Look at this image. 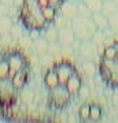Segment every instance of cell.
I'll use <instances>...</instances> for the list:
<instances>
[{
  "label": "cell",
  "mask_w": 118,
  "mask_h": 123,
  "mask_svg": "<svg viewBox=\"0 0 118 123\" xmlns=\"http://www.w3.org/2000/svg\"><path fill=\"white\" fill-rule=\"evenodd\" d=\"M84 3H85V6L88 7V10H89L92 14L100 12L102 7H103V1H102V0H84Z\"/></svg>",
  "instance_id": "obj_17"
},
{
  "label": "cell",
  "mask_w": 118,
  "mask_h": 123,
  "mask_svg": "<svg viewBox=\"0 0 118 123\" xmlns=\"http://www.w3.org/2000/svg\"><path fill=\"white\" fill-rule=\"evenodd\" d=\"M109 29L113 31V33L118 34V12L111 15V17L109 18Z\"/></svg>",
  "instance_id": "obj_21"
},
{
  "label": "cell",
  "mask_w": 118,
  "mask_h": 123,
  "mask_svg": "<svg viewBox=\"0 0 118 123\" xmlns=\"http://www.w3.org/2000/svg\"><path fill=\"white\" fill-rule=\"evenodd\" d=\"M8 14V6H6L4 3L0 1V17H4Z\"/></svg>",
  "instance_id": "obj_23"
},
{
  "label": "cell",
  "mask_w": 118,
  "mask_h": 123,
  "mask_svg": "<svg viewBox=\"0 0 118 123\" xmlns=\"http://www.w3.org/2000/svg\"><path fill=\"white\" fill-rule=\"evenodd\" d=\"M99 74L106 85L111 89H118V62L102 57L99 64Z\"/></svg>",
  "instance_id": "obj_3"
},
{
  "label": "cell",
  "mask_w": 118,
  "mask_h": 123,
  "mask_svg": "<svg viewBox=\"0 0 118 123\" xmlns=\"http://www.w3.org/2000/svg\"><path fill=\"white\" fill-rule=\"evenodd\" d=\"M65 86L67 88V90L70 92L71 96H76V94H78L80 90H81V78L74 73V74L67 79V82L65 84Z\"/></svg>",
  "instance_id": "obj_11"
},
{
  "label": "cell",
  "mask_w": 118,
  "mask_h": 123,
  "mask_svg": "<svg viewBox=\"0 0 118 123\" xmlns=\"http://www.w3.org/2000/svg\"><path fill=\"white\" fill-rule=\"evenodd\" d=\"M65 0H48L49 6H52V7H55V8H61L62 3H63Z\"/></svg>",
  "instance_id": "obj_24"
},
{
  "label": "cell",
  "mask_w": 118,
  "mask_h": 123,
  "mask_svg": "<svg viewBox=\"0 0 118 123\" xmlns=\"http://www.w3.org/2000/svg\"><path fill=\"white\" fill-rule=\"evenodd\" d=\"M115 48H117V59H115V60L118 62V43H115Z\"/></svg>",
  "instance_id": "obj_26"
},
{
  "label": "cell",
  "mask_w": 118,
  "mask_h": 123,
  "mask_svg": "<svg viewBox=\"0 0 118 123\" xmlns=\"http://www.w3.org/2000/svg\"><path fill=\"white\" fill-rule=\"evenodd\" d=\"M92 21L95 23V26L97 27V30L100 31H106L109 29V17H106L104 14L102 12H93L91 15Z\"/></svg>",
  "instance_id": "obj_12"
},
{
  "label": "cell",
  "mask_w": 118,
  "mask_h": 123,
  "mask_svg": "<svg viewBox=\"0 0 118 123\" xmlns=\"http://www.w3.org/2000/svg\"><path fill=\"white\" fill-rule=\"evenodd\" d=\"M28 79H29V73H28V70L22 68V70H19L17 74L11 78V84H13V86L17 89V90H19V89H22L26 85Z\"/></svg>",
  "instance_id": "obj_10"
},
{
  "label": "cell",
  "mask_w": 118,
  "mask_h": 123,
  "mask_svg": "<svg viewBox=\"0 0 118 123\" xmlns=\"http://www.w3.org/2000/svg\"><path fill=\"white\" fill-rule=\"evenodd\" d=\"M58 41H59V44L61 45H73L76 43V36H74V31L73 29L70 27H62L61 30L58 31Z\"/></svg>",
  "instance_id": "obj_7"
},
{
  "label": "cell",
  "mask_w": 118,
  "mask_h": 123,
  "mask_svg": "<svg viewBox=\"0 0 118 123\" xmlns=\"http://www.w3.org/2000/svg\"><path fill=\"white\" fill-rule=\"evenodd\" d=\"M8 75H10L8 60H0V81L8 79Z\"/></svg>",
  "instance_id": "obj_19"
},
{
  "label": "cell",
  "mask_w": 118,
  "mask_h": 123,
  "mask_svg": "<svg viewBox=\"0 0 118 123\" xmlns=\"http://www.w3.org/2000/svg\"><path fill=\"white\" fill-rule=\"evenodd\" d=\"M54 70L56 71V75H58V78H59V84H62V85H65L67 82V79L76 73L73 64L69 63V62H61V63H58L56 66L54 67Z\"/></svg>",
  "instance_id": "obj_5"
},
{
  "label": "cell",
  "mask_w": 118,
  "mask_h": 123,
  "mask_svg": "<svg viewBox=\"0 0 118 123\" xmlns=\"http://www.w3.org/2000/svg\"><path fill=\"white\" fill-rule=\"evenodd\" d=\"M7 60H8V64H10V75H8V78L11 79L18 71L23 68V66H25V59H23V56H22L19 52H11Z\"/></svg>",
  "instance_id": "obj_6"
},
{
  "label": "cell",
  "mask_w": 118,
  "mask_h": 123,
  "mask_svg": "<svg viewBox=\"0 0 118 123\" xmlns=\"http://www.w3.org/2000/svg\"><path fill=\"white\" fill-rule=\"evenodd\" d=\"M103 57L111 59V60H115L117 59V48H115V44L106 45L104 51H103Z\"/></svg>",
  "instance_id": "obj_18"
},
{
  "label": "cell",
  "mask_w": 118,
  "mask_h": 123,
  "mask_svg": "<svg viewBox=\"0 0 118 123\" xmlns=\"http://www.w3.org/2000/svg\"><path fill=\"white\" fill-rule=\"evenodd\" d=\"M56 10L52 6H45L41 8V14H43L44 19L47 21V23H52L55 19H56Z\"/></svg>",
  "instance_id": "obj_15"
},
{
  "label": "cell",
  "mask_w": 118,
  "mask_h": 123,
  "mask_svg": "<svg viewBox=\"0 0 118 123\" xmlns=\"http://www.w3.org/2000/svg\"><path fill=\"white\" fill-rule=\"evenodd\" d=\"M102 12L104 14L106 17H111L114 14L118 12V4L114 0H106L103 1V7H102Z\"/></svg>",
  "instance_id": "obj_14"
},
{
  "label": "cell",
  "mask_w": 118,
  "mask_h": 123,
  "mask_svg": "<svg viewBox=\"0 0 118 123\" xmlns=\"http://www.w3.org/2000/svg\"><path fill=\"white\" fill-rule=\"evenodd\" d=\"M102 118V108L96 104H91L89 108V119L91 120H99Z\"/></svg>",
  "instance_id": "obj_20"
},
{
  "label": "cell",
  "mask_w": 118,
  "mask_h": 123,
  "mask_svg": "<svg viewBox=\"0 0 118 123\" xmlns=\"http://www.w3.org/2000/svg\"><path fill=\"white\" fill-rule=\"evenodd\" d=\"M102 1H106V0H102Z\"/></svg>",
  "instance_id": "obj_29"
},
{
  "label": "cell",
  "mask_w": 118,
  "mask_h": 123,
  "mask_svg": "<svg viewBox=\"0 0 118 123\" xmlns=\"http://www.w3.org/2000/svg\"><path fill=\"white\" fill-rule=\"evenodd\" d=\"M70 98H71V94L65 85L59 84L58 86L49 89V104L52 108L62 110V108L67 107V104L70 103Z\"/></svg>",
  "instance_id": "obj_4"
},
{
  "label": "cell",
  "mask_w": 118,
  "mask_h": 123,
  "mask_svg": "<svg viewBox=\"0 0 118 123\" xmlns=\"http://www.w3.org/2000/svg\"><path fill=\"white\" fill-rule=\"evenodd\" d=\"M44 85L48 89H52V88H55V86L59 85V78H58L56 71L54 70V68L49 70L48 73L45 74V77H44Z\"/></svg>",
  "instance_id": "obj_13"
},
{
  "label": "cell",
  "mask_w": 118,
  "mask_h": 123,
  "mask_svg": "<svg viewBox=\"0 0 118 123\" xmlns=\"http://www.w3.org/2000/svg\"><path fill=\"white\" fill-rule=\"evenodd\" d=\"M78 51L84 59L92 60L95 57V55H96V45L92 43V40H89V41H81Z\"/></svg>",
  "instance_id": "obj_8"
},
{
  "label": "cell",
  "mask_w": 118,
  "mask_h": 123,
  "mask_svg": "<svg viewBox=\"0 0 118 123\" xmlns=\"http://www.w3.org/2000/svg\"><path fill=\"white\" fill-rule=\"evenodd\" d=\"M13 29V22L7 15L0 17V34H7Z\"/></svg>",
  "instance_id": "obj_16"
},
{
  "label": "cell",
  "mask_w": 118,
  "mask_h": 123,
  "mask_svg": "<svg viewBox=\"0 0 118 123\" xmlns=\"http://www.w3.org/2000/svg\"><path fill=\"white\" fill-rule=\"evenodd\" d=\"M89 108H91V105H88V104H85V105L81 107V108H80V111H78L80 118L84 119V120L89 119Z\"/></svg>",
  "instance_id": "obj_22"
},
{
  "label": "cell",
  "mask_w": 118,
  "mask_h": 123,
  "mask_svg": "<svg viewBox=\"0 0 118 123\" xmlns=\"http://www.w3.org/2000/svg\"><path fill=\"white\" fill-rule=\"evenodd\" d=\"M78 1H84V0H78Z\"/></svg>",
  "instance_id": "obj_28"
},
{
  "label": "cell",
  "mask_w": 118,
  "mask_h": 123,
  "mask_svg": "<svg viewBox=\"0 0 118 123\" xmlns=\"http://www.w3.org/2000/svg\"><path fill=\"white\" fill-rule=\"evenodd\" d=\"M71 29L74 31L76 38L80 41H89L93 40V37L97 33V27L92 21L91 17H81L76 15L71 19Z\"/></svg>",
  "instance_id": "obj_2"
},
{
  "label": "cell",
  "mask_w": 118,
  "mask_h": 123,
  "mask_svg": "<svg viewBox=\"0 0 118 123\" xmlns=\"http://www.w3.org/2000/svg\"><path fill=\"white\" fill-rule=\"evenodd\" d=\"M114 1H115V3H117V4H118V0H114Z\"/></svg>",
  "instance_id": "obj_27"
},
{
  "label": "cell",
  "mask_w": 118,
  "mask_h": 123,
  "mask_svg": "<svg viewBox=\"0 0 118 123\" xmlns=\"http://www.w3.org/2000/svg\"><path fill=\"white\" fill-rule=\"evenodd\" d=\"M62 15L67 19H73L77 15V0H65L61 6Z\"/></svg>",
  "instance_id": "obj_9"
},
{
  "label": "cell",
  "mask_w": 118,
  "mask_h": 123,
  "mask_svg": "<svg viewBox=\"0 0 118 123\" xmlns=\"http://www.w3.org/2000/svg\"><path fill=\"white\" fill-rule=\"evenodd\" d=\"M0 1H1V3H4L6 6H11L14 0H0Z\"/></svg>",
  "instance_id": "obj_25"
},
{
  "label": "cell",
  "mask_w": 118,
  "mask_h": 123,
  "mask_svg": "<svg viewBox=\"0 0 118 123\" xmlns=\"http://www.w3.org/2000/svg\"><path fill=\"white\" fill-rule=\"evenodd\" d=\"M19 19L22 25L30 31H40L47 26V21L41 14V8L37 0H25L22 3Z\"/></svg>",
  "instance_id": "obj_1"
}]
</instances>
